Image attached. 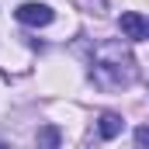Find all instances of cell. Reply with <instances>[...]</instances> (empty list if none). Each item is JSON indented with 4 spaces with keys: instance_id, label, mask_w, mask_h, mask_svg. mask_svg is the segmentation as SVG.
Wrapping results in <instances>:
<instances>
[{
    "instance_id": "cell-1",
    "label": "cell",
    "mask_w": 149,
    "mask_h": 149,
    "mask_svg": "<svg viewBox=\"0 0 149 149\" xmlns=\"http://www.w3.org/2000/svg\"><path fill=\"white\" fill-rule=\"evenodd\" d=\"M139 80V63L121 42H101L94 49V83L104 90H125Z\"/></svg>"
},
{
    "instance_id": "cell-2",
    "label": "cell",
    "mask_w": 149,
    "mask_h": 149,
    "mask_svg": "<svg viewBox=\"0 0 149 149\" xmlns=\"http://www.w3.org/2000/svg\"><path fill=\"white\" fill-rule=\"evenodd\" d=\"M52 7L49 3H21L17 7V21L21 24H31V28H45V24H52Z\"/></svg>"
},
{
    "instance_id": "cell-3",
    "label": "cell",
    "mask_w": 149,
    "mask_h": 149,
    "mask_svg": "<svg viewBox=\"0 0 149 149\" xmlns=\"http://www.w3.org/2000/svg\"><path fill=\"white\" fill-rule=\"evenodd\" d=\"M118 24H121V35L132 38V42H146L149 38V21L139 14V10H125Z\"/></svg>"
},
{
    "instance_id": "cell-4",
    "label": "cell",
    "mask_w": 149,
    "mask_h": 149,
    "mask_svg": "<svg viewBox=\"0 0 149 149\" xmlns=\"http://www.w3.org/2000/svg\"><path fill=\"white\" fill-rule=\"evenodd\" d=\"M97 132H101V139H118L121 135V118L111 114V111H104L97 118Z\"/></svg>"
},
{
    "instance_id": "cell-5",
    "label": "cell",
    "mask_w": 149,
    "mask_h": 149,
    "mask_svg": "<svg viewBox=\"0 0 149 149\" xmlns=\"http://www.w3.org/2000/svg\"><path fill=\"white\" fill-rule=\"evenodd\" d=\"M38 149H59V128L56 125H42L38 128Z\"/></svg>"
},
{
    "instance_id": "cell-6",
    "label": "cell",
    "mask_w": 149,
    "mask_h": 149,
    "mask_svg": "<svg viewBox=\"0 0 149 149\" xmlns=\"http://www.w3.org/2000/svg\"><path fill=\"white\" fill-rule=\"evenodd\" d=\"M135 146H139V149L149 146V132H146V128H135Z\"/></svg>"
},
{
    "instance_id": "cell-7",
    "label": "cell",
    "mask_w": 149,
    "mask_h": 149,
    "mask_svg": "<svg viewBox=\"0 0 149 149\" xmlns=\"http://www.w3.org/2000/svg\"><path fill=\"white\" fill-rule=\"evenodd\" d=\"M0 149H10V146H7V142H3V139H0Z\"/></svg>"
}]
</instances>
